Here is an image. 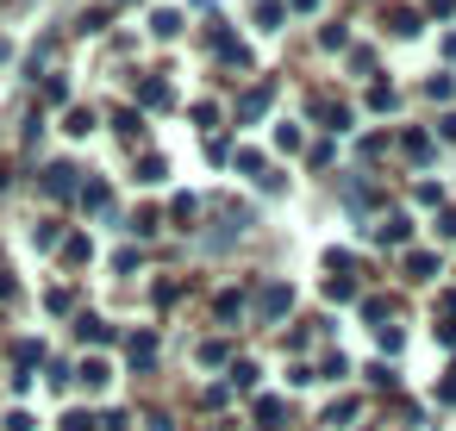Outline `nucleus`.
<instances>
[{
	"instance_id": "obj_7",
	"label": "nucleus",
	"mask_w": 456,
	"mask_h": 431,
	"mask_svg": "<svg viewBox=\"0 0 456 431\" xmlns=\"http://www.w3.org/2000/svg\"><path fill=\"white\" fill-rule=\"evenodd\" d=\"M107 381H113V369H107L101 356H94V362H82V387H107Z\"/></svg>"
},
{
	"instance_id": "obj_11",
	"label": "nucleus",
	"mask_w": 456,
	"mask_h": 431,
	"mask_svg": "<svg viewBox=\"0 0 456 431\" xmlns=\"http://www.w3.org/2000/svg\"><path fill=\"white\" fill-rule=\"evenodd\" d=\"M63 132H69V138H88V132H94V113H82V107H76V113H69V126H63Z\"/></svg>"
},
{
	"instance_id": "obj_1",
	"label": "nucleus",
	"mask_w": 456,
	"mask_h": 431,
	"mask_svg": "<svg viewBox=\"0 0 456 431\" xmlns=\"http://www.w3.org/2000/svg\"><path fill=\"white\" fill-rule=\"evenodd\" d=\"M256 306H263V319H281V313L294 306V288H288V281H275V288H263V300H256Z\"/></svg>"
},
{
	"instance_id": "obj_9",
	"label": "nucleus",
	"mask_w": 456,
	"mask_h": 431,
	"mask_svg": "<svg viewBox=\"0 0 456 431\" xmlns=\"http://www.w3.org/2000/svg\"><path fill=\"white\" fill-rule=\"evenodd\" d=\"M138 101H144V107H169V101H175V94H169V88H163V82H144V88H138Z\"/></svg>"
},
{
	"instance_id": "obj_13",
	"label": "nucleus",
	"mask_w": 456,
	"mask_h": 431,
	"mask_svg": "<svg viewBox=\"0 0 456 431\" xmlns=\"http://www.w3.org/2000/svg\"><path fill=\"white\" fill-rule=\"evenodd\" d=\"M163 175H169V163H163V157H144V169H138V182H163Z\"/></svg>"
},
{
	"instance_id": "obj_10",
	"label": "nucleus",
	"mask_w": 456,
	"mask_h": 431,
	"mask_svg": "<svg viewBox=\"0 0 456 431\" xmlns=\"http://www.w3.org/2000/svg\"><path fill=\"white\" fill-rule=\"evenodd\" d=\"M126 350H132V362H151V356H157V337H151V331H138Z\"/></svg>"
},
{
	"instance_id": "obj_14",
	"label": "nucleus",
	"mask_w": 456,
	"mask_h": 431,
	"mask_svg": "<svg viewBox=\"0 0 456 431\" xmlns=\"http://www.w3.org/2000/svg\"><path fill=\"white\" fill-rule=\"evenodd\" d=\"M82 337H88V344H107L113 331H107V319H82Z\"/></svg>"
},
{
	"instance_id": "obj_5",
	"label": "nucleus",
	"mask_w": 456,
	"mask_h": 431,
	"mask_svg": "<svg viewBox=\"0 0 456 431\" xmlns=\"http://www.w3.org/2000/svg\"><path fill=\"white\" fill-rule=\"evenodd\" d=\"M406 275H412V281H431V275H437V256H431V250L406 256Z\"/></svg>"
},
{
	"instance_id": "obj_12",
	"label": "nucleus",
	"mask_w": 456,
	"mask_h": 431,
	"mask_svg": "<svg viewBox=\"0 0 456 431\" xmlns=\"http://www.w3.org/2000/svg\"><path fill=\"white\" fill-rule=\"evenodd\" d=\"M387 32H400V38L419 32V13H387Z\"/></svg>"
},
{
	"instance_id": "obj_6",
	"label": "nucleus",
	"mask_w": 456,
	"mask_h": 431,
	"mask_svg": "<svg viewBox=\"0 0 456 431\" xmlns=\"http://www.w3.org/2000/svg\"><path fill=\"white\" fill-rule=\"evenodd\" d=\"M381 238H387V244H406V238H412V219H400V213L381 219Z\"/></svg>"
},
{
	"instance_id": "obj_2",
	"label": "nucleus",
	"mask_w": 456,
	"mask_h": 431,
	"mask_svg": "<svg viewBox=\"0 0 456 431\" xmlns=\"http://www.w3.org/2000/svg\"><path fill=\"white\" fill-rule=\"evenodd\" d=\"M76 175H82V169H69V163H57V169H45V188H51L57 200H69V194H76Z\"/></svg>"
},
{
	"instance_id": "obj_4",
	"label": "nucleus",
	"mask_w": 456,
	"mask_h": 431,
	"mask_svg": "<svg viewBox=\"0 0 456 431\" xmlns=\"http://www.w3.org/2000/svg\"><path fill=\"white\" fill-rule=\"evenodd\" d=\"M269 101H275V94H269V88H250V94H244V107H238V113H244V119H263V113H269Z\"/></svg>"
},
{
	"instance_id": "obj_3",
	"label": "nucleus",
	"mask_w": 456,
	"mask_h": 431,
	"mask_svg": "<svg viewBox=\"0 0 456 431\" xmlns=\"http://www.w3.org/2000/svg\"><path fill=\"white\" fill-rule=\"evenodd\" d=\"M238 169H244V175H250V182H263V188H281V182H275V175H269V163H263V157H256V150H238Z\"/></svg>"
},
{
	"instance_id": "obj_15",
	"label": "nucleus",
	"mask_w": 456,
	"mask_h": 431,
	"mask_svg": "<svg viewBox=\"0 0 456 431\" xmlns=\"http://www.w3.org/2000/svg\"><path fill=\"white\" fill-rule=\"evenodd\" d=\"M225 356H232V350H225V344H200V362H207V369H219V362H225Z\"/></svg>"
},
{
	"instance_id": "obj_8",
	"label": "nucleus",
	"mask_w": 456,
	"mask_h": 431,
	"mask_svg": "<svg viewBox=\"0 0 456 431\" xmlns=\"http://www.w3.org/2000/svg\"><path fill=\"white\" fill-rule=\"evenodd\" d=\"M151 32H157V38H175V32H182V13H151Z\"/></svg>"
}]
</instances>
